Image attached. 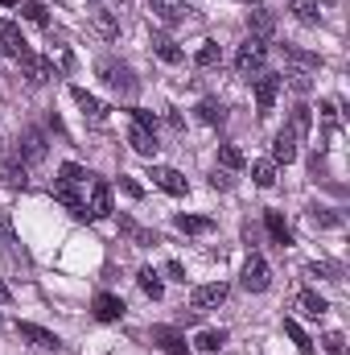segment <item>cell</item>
Wrapping results in <instances>:
<instances>
[{"instance_id": "7bdbcfd3", "label": "cell", "mask_w": 350, "mask_h": 355, "mask_svg": "<svg viewBox=\"0 0 350 355\" xmlns=\"http://www.w3.org/2000/svg\"><path fill=\"white\" fill-rule=\"evenodd\" d=\"M288 83L297 91H309V75H288Z\"/></svg>"}, {"instance_id": "d4e9b609", "label": "cell", "mask_w": 350, "mask_h": 355, "mask_svg": "<svg viewBox=\"0 0 350 355\" xmlns=\"http://www.w3.org/2000/svg\"><path fill=\"white\" fill-rule=\"evenodd\" d=\"M71 95H75V103L83 107V116H87V120H95V124H99V120L107 116V107H103V103H99V99H95L91 91H83V87H71Z\"/></svg>"}, {"instance_id": "9a60e30c", "label": "cell", "mask_w": 350, "mask_h": 355, "mask_svg": "<svg viewBox=\"0 0 350 355\" xmlns=\"http://www.w3.org/2000/svg\"><path fill=\"white\" fill-rule=\"evenodd\" d=\"M91 306H95V318H99V322H120V318H124V310H128V306H124V297H116V293H95V302H91Z\"/></svg>"}, {"instance_id": "ac0fdd59", "label": "cell", "mask_w": 350, "mask_h": 355, "mask_svg": "<svg viewBox=\"0 0 350 355\" xmlns=\"http://www.w3.org/2000/svg\"><path fill=\"white\" fill-rule=\"evenodd\" d=\"M87 21L103 42H111V37L120 33V21H116V12H107V8H87Z\"/></svg>"}, {"instance_id": "7402d4cb", "label": "cell", "mask_w": 350, "mask_h": 355, "mask_svg": "<svg viewBox=\"0 0 350 355\" xmlns=\"http://www.w3.org/2000/svg\"><path fill=\"white\" fill-rule=\"evenodd\" d=\"M0 182L4 186H25L29 182V166L21 157H0Z\"/></svg>"}, {"instance_id": "cb8c5ba5", "label": "cell", "mask_w": 350, "mask_h": 355, "mask_svg": "<svg viewBox=\"0 0 350 355\" xmlns=\"http://www.w3.org/2000/svg\"><path fill=\"white\" fill-rule=\"evenodd\" d=\"M248 25H252V37L268 42V37H272V29H276V17H272L268 8H252V12H248Z\"/></svg>"}, {"instance_id": "603a6c76", "label": "cell", "mask_w": 350, "mask_h": 355, "mask_svg": "<svg viewBox=\"0 0 350 355\" xmlns=\"http://www.w3.org/2000/svg\"><path fill=\"white\" fill-rule=\"evenodd\" d=\"M153 50H157V58H161V62H169V67H177V62L185 58V54H181V46H177L169 33H153Z\"/></svg>"}, {"instance_id": "44dd1931", "label": "cell", "mask_w": 350, "mask_h": 355, "mask_svg": "<svg viewBox=\"0 0 350 355\" xmlns=\"http://www.w3.org/2000/svg\"><path fill=\"white\" fill-rule=\"evenodd\" d=\"M293 310H301L305 318H322L330 306H326V297H322V293H313V289H301V293L293 297Z\"/></svg>"}, {"instance_id": "ab89813d", "label": "cell", "mask_w": 350, "mask_h": 355, "mask_svg": "<svg viewBox=\"0 0 350 355\" xmlns=\"http://www.w3.org/2000/svg\"><path fill=\"white\" fill-rule=\"evenodd\" d=\"M309 223H313V227H338L342 219H338L334 211H309Z\"/></svg>"}, {"instance_id": "6da1fadb", "label": "cell", "mask_w": 350, "mask_h": 355, "mask_svg": "<svg viewBox=\"0 0 350 355\" xmlns=\"http://www.w3.org/2000/svg\"><path fill=\"white\" fill-rule=\"evenodd\" d=\"M99 79L107 83L111 91H120V95H136V75H132V67H124V62H116V58H103L99 62Z\"/></svg>"}, {"instance_id": "ee69618b", "label": "cell", "mask_w": 350, "mask_h": 355, "mask_svg": "<svg viewBox=\"0 0 350 355\" xmlns=\"http://www.w3.org/2000/svg\"><path fill=\"white\" fill-rule=\"evenodd\" d=\"M210 182H214V186H223V190H227V186H231V174H219V170H214V178H210Z\"/></svg>"}, {"instance_id": "8fae6325", "label": "cell", "mask_w": 350, "mask_h": 355, "mask_svg": "<svg viewBox=\"0 0 350 355\" xmlns=\"http://www.w3.org/2000/svg\"><path fill=\"white\" fill-rule=\"evenodd\" d=\"M149 8L157 12V21H165V25H181V21H190V0H149Z\"/></svg>"}, {"instance_id": "ffe728a7", "label": "cell", "mask_w": 350, "mask_h": 355, "mask_svg": "<svg viewBox=\"0 0 350 355\" xmlns=\"http://www.w3.org/2000/svg\"><path fill=\"white\" fill-rule=\"evenodd\" d=\"M264 227H268L272 244H280V248H288V244H293V227L284 223V215H280V211H264Z\"/></svg>"}, {"instance_id": "5b68a950", "label": "cell", "mask_w": 350, "mask_h": 355, "mask_svg": "<svg viewBox=\"0 0 350 355\" xmlns=\"http://www.w3.org/2000/svg\"><path fill=\"white\" fill-rule=\"evenodd\" d=\"M280 54H284V62L293 67V75H313V71H322V54H313V50H301V46H280Z\"/></svg>"}, {"instance_id": "d590c367", "label": "cell", "mask_w": 350, "mask_h": 355, "mask_svg": "<svg viewBox=\"0 0 350 355\" xmlns=\"http://www.w3.org/2000/svg\"><path fill=\"white\" fill-rule=\"evenodd\" d=\"M21 17H25V21H33V25H46V21H50V8L33 0V4H21Z\"/></svg>"}, {"instance_id": "d6986e66", "label": "cell", "mask_w": 350, "mask_h": 355, "mask_svg": "<svg viewBox=\"0 0 350 355\" xmlns=\"http://www.w3.org/2000/svg\"><path fill=\"white\" fill-rule=\"evenodd\" d=\"M128 145H132L140 157H153V153H157V132L145 128V124H132V128H128Z\"/></svg>"}, {"instance_id": "f35d334b", "label": "cell", "mask_w": 350, "mask_h": 355, "mask_svg": "<svg viewBox=\"0 0 350 355\" xmlns=\"http://www.w3.org/2000/svg\"><path fill=\"white\" fill-rule=\"evenodd\" d=\"M322 347L330 355H347V339H342V331H330L326 339H322Z\"/></svg>"}, {"instance_id": "8992f818", "label": "cell", "mask_w": 350, "mask_h": 355, "mask_svg": "<svg viewBox=\"0 0 350 355\" xmlns=\"http://www.w3.org/2000/svg\"><path fill=\"white\" fill-rule=\"evenodd\" d=\"M227 293H231V289H227L223 281H210V285H198V289L190 293V306L202 314V310H214V306H223V302H227Z\"/></svg>"}, {"instance_id": "484cf974", "label": "cell", "mask_w": 350, "mask_h": 355, "mask_svg": "<svg viewBox=\"0 0 350 355\" xmlns=\"http://www.w3.org/2000/svg\"><path fill=\"white\" fill-rule=\"evenodd\" d=\"M174 223H177V232H185V236H206L214 227V219H206V215H177Z\"/></svg>"}, {"instance_id": "4dcf8cb0", "label": "cell", "mask_w": 350, "mask_h": 355, "mask_svg": "<svg viewBox=\"0 0 350 355\" xmlns=\"http://www.w3.org/2000/svg\"><path fill=\"white\" fill-rule=\"evenodd\" d=\"M136 285H140L149 297H161V293H165V285H161V277H157L153 268H140V272H136Z\"/></svg>"}, {"instance_id": "e575fe53", "label": "cell", "mask_w": 350, "mask_h": 355, "mask_svg": "<svg viewBox=\"0 0 350 355\" xmlns=\"http://www.w3.org/2000/svg\"><path fill=\"white\" fill-rule=\"evenodd\" d=\"M194 343H198L202 352H219V347L227 343V331H202V335H198Z\"/></svg>"}, {"instance_id": "7a4b0ae2", "label": "cell", "mask_w": 350, "mask_h": 355, "mask_svg": "<svg viewBox=\"0 0 350 355\" xmlns=\"http://www.w3.org/2000/svg\"><path fill=\"white\" fill-rule=\"evenodd\" d=\"M264 58H268V42L248 37V42L239 46V54H235V71H239V75H256L264 67Z\"/></svg>"}, {"instance_id": "9c48e42d", "label": "cell", "mask_w": 350, "mask_h": 355, "mask_svg": "<svg viewBox=\"0 0 350 355\" xmlns=\"http://www.w3.org/2000/svg\"><path fill=\"white\" fill-rule=\"evenodd\" d=\"M17 335H21V339H29V343H33V347H42V352H62V339H58L54 331L37 327V322H17Z\"/></svg>"}, {"instance_id": "d6a6232c", "label": "cell", "mask_w": 350, "mask_h": 355, "mask_svg": "<svg viewBox=\"0 0 350 355\" xmlns=\"http://www.w3.org/2000/svg\"><path fill=\"white\" fill-rule=\"evenodd\" d=\"M309 124H313L309 107H305V103H297V107H293V120H288V128H293L297 137H305V132H309Z\"/></svg>"}, {"instance_id": "7c38bea8", "label": "cell", "mask_w": 350, "mask_h": 355, "mask_svg": "<svg viewBox=\"0 0 350 355\" xmlns=\"http://www.w3.org/2000/svg\"><path fill=\"white\" fill-rule=\"evenodd\" d=\"M280 87H284V75H260V79H256V107H260V116L272 112Z\"/></svg>"}, {"instance_id": "2e32d148", "label": "cell", "mask_w": 350, "mask_h": 355, "mask_svg": "<svg viewBox=\"0 0 350 355\" xmlns=\"http://www.w3.org/2000/svg\"><path fill=\"white\" fill-rule=\"evenodd\" d=\"M0 50H4L8 58H21V54H29V42L21 37V29H17L12 21H0Z\"/></svg>"}, {"instance_id": "277c9868", "label": "cell", "mask_w": 350, "mask_h": 355, "mask_svg": "<svg viewBox=\"0 0 350 355\" xmlns=\"http://www.w3.org/2000/svg\"><path fill=\"white\" fill-rule=\"evenodd\" d=\"M111 215V186L91 182V198H83V219H107Z\"/></svg>"}, {"instance_id": "4316f807", "label": "cell", "mask_w": 350, "mask_h": 355, "mask_svg": "<svg viewBox=\"0 0 350 355\" xmlns=\"http://www.w3.org/2000/svg\"><path fill=\"white\" fill-rule=\"evenodd\" d=\"M198 120H202V124H223V120H227V107H223L219 99H202V103H198Z\"/></svg>"}, {"instance_id": "74e56055", "label": "cell", "mask_w": 350, "mask_h": 355, "mask_svg": "<svg viewBox=\"0 0 350 355\" xmlns=\"http://www.w3.org/2000/svg\"><path fill=\"white\" fill-rule=\"evenodd\" d=\"M305 277H313V281H338V268L334 265H305Z\"/></svg>"}, {"instance_id": "8d00e7d4", "label": "cell", "mask_w": 350, "mask_h": 355, "mask_svg": "<svg viewBox=\"0 0 350 355\" xmlns=\"http://www.w3.org/2000/svg\"><path fill=\"white\" fill-rule=\"evenodd\" d=\"M219 162H223L227 170H243V153H239L235 145H219Z\"/></svg>"}, {"instance_id": "bcb514c9", "label": "cell", "mask_w": 350, "mask_h": 355, "mask_svg": "<svg viewBox=\"0 0 350 355\" xmlns=\"http://www.w3.org/2000/svg\"><path fill=\"white\" fill-rule=\"evenodd\" d=\"M248 4H256V0H248Z\"/></svg>"}, {"instance_id": "f546056e", "label": "cell", "mask_w": 350, "mask_h": 355, "mask_svg": "<svg viewBox=\"0 0 350 355\" xmlns=\"http://www.w3.org/2000/svg\"><path fill=\"white\" fill-rule=\"evenodd\" d=\"M252 178H256V186H276V162L268 157V162H252Z\"/></svg>"}, {"instance_id": "f6af8a7d", "label": "cell", "mask_w": 350, "mask_h": 355, "mask_svg": "<svg viewBox=\"0 0 350 355\" xmlns=\"http://www.w3.org/2000/svg\"><path fill=\"white\" fill-rule=\"evenodd\" d=\"M4 302H8V289H4V285H0V306H4Z\"/></svg>"}, {"instance_id": "83f0119b", "label": "cell", "mask_w": 350, "mask_h": 355, "mask_svg": "<svg viewBox=\"0 0 350 355\" xmlns=\"http://www.w3.org/2000/svg\"><path fill=\"white\" fill-rule=\"evenodd\" d=\"M293 17H297L301 25H317V21H322L317 0H293Z\"/></svg>"}, {"instance_id": "ba28073f", "label": "cell", "mask_w": 350, "mask_h": 355, "mask_svg": "<svg viewBox=\"0 0 350 355\" xmlns=\"http://www.w3.org/2000/svg\"><path fill=\"white\" fill-rule=\"evenodd\" d=\"M17 157H21L25 166H37V162L46 157V132H42V128H25V132H21V149H17Z\"/></svg>"}, {"instance_id": "836d02e7", "label": "cell", "mask_w": 350, "mask_h": 355, "mask_svg": "<svg viewBox=\"0 0 350 355\" xmlns=\"http://www.w3.org/2000/svg\"><path fill=\"white\" fill-rule=\"evenodd\" d=\"M87 178H91V174H87V170H83V166H75V162L58 170V182H62V186H83Z\"/></svg>"}, {"instance_id": "60d3db41", "label": "cell", "mask_w": 350, "mask_h": 355, "mask_svg": "<svg viewBox=\"0 0 350 355\" xmlns=\"http://www.w3.org/2000/svg\"><path fill=\"white\" fill-rule=\"evenodd\" d=\"M322 116H326V124H330V128H334V124H338V107H334V103H330V99H326V103H322Z\"/></svg>"}, {"instance_id": "f1b7e54d", "label": "cell", "mask_w": 350, "mask_h": 355, "mask_svg": "<svg viewBox=\"0 0 350 355\" xmlns=\"http://www.w3.org/2000/svg\"><path fill=\"white\" fill-rule=\"evenodd\" d=\"M284 335H288V339L297 343V352H301V355L313 352V343H309V335L301 331V322H297V318H284Z\"/></svg>"}, {"instance_id": "3957f363", "label": "cell", "mask_w": 350, "mask_h": 355, "mask_svg": "<svg viewBox=\"0 0 350 355\" xmlns=\"http://www.w3.org/2000/svg\"><path fill=\"white\" fill-rule=\"evenodd\" d=\"M239 285L248 289V293H264L268 285H272V272H268V261L264 257H248V265H243V272H239Z\"/></svg>"}, {"instance_id": "e0dca14e", "label": "cell", "mask_w": 350, "mask_h": 355, "mask_svg": "<svg viewBox=\"0 0 350 355\" xmlns=\"http://www.w3.org/2000/svg\"><path fill=\"white\" fill-rule=\"evenodd\" d=\"M120 232H124V236H128V240H132L136 248H153V244H161V240H157V232L140 227V223H136L132 215H120Z\"/></svg>"}, {"instance_id": "5bb4252c", "label": "cell", "mask_w": 350, "mask_h": 355, "mask_svg": "<svg viewBox=\"0 0 350 355\" xmlns=\"http://www.w3.org/2000/svg\"><path fill=\"white\" fill-rule=\"evenodd\" d=\"M17 62H21V71L29 75V83H50V79H54V62H50V58H42V54H33V50H29V54H21Z\"/></svg>"}, {"instance_id": "52a82bcc", "label": "cell", "mask_w": 350, "mask_h": 355, "mask_svg": "<svg viewBox=\"0 0 350 355\" xmlns=\"http://www.w3.org/2000/svg\"><path fill=\"white\" fill-rule=\"evenodd\" d=\"M149 339H153V347H161L165 355H190L185 335L174 331V327H153V331H149Z\"/></svg>"}, {"instance_id": "30bf717a", "label": "cell", "mask_w": 350, "mask_h": 355, "mask_svg": "<svg viewBox=\"0 0 350 355\" xmlns=\"http://www.w3.org/2000/svg\"><path fill=\"white\" fill-rule=\"evenodd\" d=\"M297 141H301V137H297V132L284 124V128L272 137V162H276V166H288V162H297Z\"/></svg>"}, {"instance_id": "1f68e13d", "label": "cell", "mask_w": 350, "mask_h": 355, "mask_svg": "<svg viewBox=\"0 0 350 355\" xmlns=\"http://www.w3.org/2000/svg\"><path fill=\"white\" fill-rule=\"evenodd\" d=\"M219 58H223V54H219V42H202V50L194 54V62H198L202 71H206V67H219Z\"/></svg>"}, {"instance_id": "b9f144b4", "label": "cell", "mask_w": 350, "mask_h": 355, "mask_svg": "<svg viewBox=\"0 0 350 355\" xmlns=\"http://www.w3.org/2000/svg\"><path fill=\"white\" fill-rule=\"evenodd\" d=\"M165 272H169V277H174V281H185V268L177 265V261H169V265H165Z\"/></svg>"}, {"instance_id": "4fadbf2b", "label": "cell", "mask_w": 350, "mask_h": 355, "mask_svg": "<svg viewBox=\"0 0 350 355\" xmlns=\"http://www.w3.org/2000/svg\"><path fill=\"white\" fill-rule=\"evenodd\" d=\"M153 182L165 190V194H174V198H181V194H190V182H185V174H177L174 166H153Z\"/></svg>"}]
</instances>
